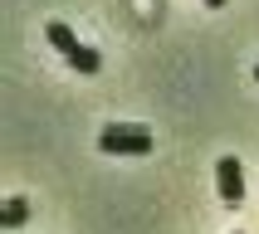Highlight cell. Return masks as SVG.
<instances>
[{"instance_id": "6da1fadb", "label": "cell", "mask_w": 259, "mask_h": 234, "mask_svg": "<svg viewBox=\"0 0 259 234\" xmlns=\"http://www.w3.org/2000/svg\"><path fill=\"white\" fill-rule=\"evenodd\" d=\"M98 151H108V156H147L152 151V132L137 127V122H108L98 132Z\"/></svg>"}, {"instance_id": "7a4b0ae2", "label": "cell", "mask_w": 259, "mask_h": 234, "mask_svg": "<svg viewBox=\"0 0 259 234\" xmlns=\"http://www.w3.org/2000/svg\"><path fill=\"white\" fill-rule=\"evenodd\" d=\"M215 186H220V200H225V210H240V205H245V171H240V161H235V156H220V166H215Z\"/></svg>"}, {"instance_id": "3957f363", "label": "cell", "mask_w": 259, "mask_h": 234, "mask_svg": "<svg viewBox=\"0 0 259 234\" xmlns=\"http://www.w3.org/2000/svg\"><path fill=\"white\" fill-rule=\"evenodd\" d=\"M44 34H49V44H54V49H59V54H64V58H73V54H78V49H83V44L73 39V29L64 25V20H49V29H44Z\"/></svg>"}, {"instance_id": "277c9868", "label": "cell", "mask_w": 259, "mask_h": 234, "mask_svg": "<svg viewBox=\"0 0 259 234\" xmlns=\"http://www.w3.org/2000/svg\"><path fill=\"white\" fill-rule=\"evenodd\" d=\"M25 219H29V200H25V195H10L5 210H0V224H5V229H20Z\"/></svg>"}, {"instance_id": "5b68a950", "label": "cell", "mask_w": 259, "mask_h": 234, "mask_svg": "<svg viewBox=\"0 0 259 234\" xmlns=\"http://www.w3.org/2000/svg\"><path fill=\"white\" fill-rule=\"evenodd\" d=\"M69 69H73V73H98V69H103V54L83 44V49H78V54L69 58Z\"/></svg>"}, {"instance_id": "8992f818", "label": "cell", "mask_w": 259, "mask_h": 234, "mask_svg": "<svg viewBox=\"0 0 259 234\" xmlns=\"http://www.w3.org/2000/svg\"><path fill=\"white\" fill-rule=\"evenodd\" d=\"M205 5H210V10H220V5H225V0H205Z\"/></svg>"}, {"instance_id": "52a82bcc", "label": "cell", "mask_w": 259, "mask_h": 234, "mask_svg": "<svg viewBox=\"0 0 259 234\" xmlns=\"http://www.w3.org/2000/svg\"><path fill=\"white\" fill-rule=\"evenodd\" d=\"M254 83H259V64H254Z\"/></svg>"}]
</instances>
